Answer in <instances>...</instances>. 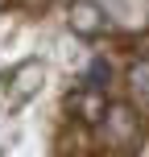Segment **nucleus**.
Here are the masks:
<instances>
[{"mask_svg":"<svg viewBox=\"0 0 149 157\" xmlns=\"http://www.w3.org/2000/svg\"><path fill=\"white\" fill-rule=\"evenodd\" d=\"M71 29H75V33H87V37H95V33H104V29H108V17H104L95 4L79 0V4L71 8Z\"/></svg>","mask_w":149,"mask_h":157,"instance_id":"obj_1","label":"nucleus"},{"mask_svg":"<svg viewBox=\"0 0 149 157\" xmlns=\"http://www.w3.org/2000/svg\"><path fill=\"white\" fill-rule=\"evenodd\" d=\"M104 78H108V62H91V71H87V87H100V91H104V87H108Z\"/></svg>","mask_w":149,"mask_h":157,"instance_id":"obj_2","label":"nucleus"}]
</instances>
